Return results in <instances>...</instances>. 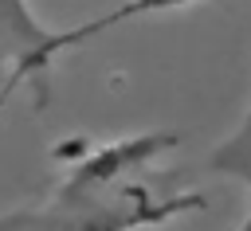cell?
Wrapping results in <instances>:
<instances>
[{
  "instance_id": "6da1fadb",
  "label": "cell",
  "mask_w": 251,
  "mask_h": 231,
  "mask_svg": "<svg viewBox=\"0 0 251 231\" xmlns=\"http://www.w3.org/2000/svg\"><path fill=\"white\" fill-rule=\"evenodd\" d=\"M173 145L176 133H137L98 145L75 161L47 204L4 211L0 231H141L200 211L208 204L200 192L153 196L133 180V172Z\"/></svg>"
},
{
  "instance_id": "3957f363",
  "label": "cell",
  "mask_w": 251,
  "mask_h": 231,
  "mask_svg": "<svg viewBox=\"0 0 251 231\" xmlns=\"http://www.w3.org/2000/svg\"><path fill=\"white\" fill-rule=\"evenodd\" d=\"M192 4H200V0H122L118 8H110V12H102V16L86 20V23L63 27V43H67V51H75V47L90 43L94 35H102V31L118 27V23L149 20V16H165V12H184V8H192Z\"/></svg>"
},
{
  "instance_id": "7a4b0ae2",
  "label": "cell",
  "mask_w": 251,
  "mask_h": 231,
  "mask_svg": "<svg viewBox=\"0 0 251 231\" xmlns=\"http://www.w3.org/2000/svg\"><path fill=\"white\" fill-rule=\"evenodd\" d=\"M59 55H67L63 27H47L31 0H0V110L20 86H31L35 106H47Z\"/></svg>"
},
{
  "instance_id": "277c9868",
  "label": "cell",
  "mask_w": 251,
  "mask_h": 231,
  "mask_svg": "<svg viewBox=\"0 0 251 231\" xmlns=\"http://www.w3.org/2000/svg\"><path fill=\"white\" fill-rule=\"evenodd\" d=\"M204 168L216 172V176H231V180H239V184L251 192V106H247L239 129L212 149V157L204 161ZM239 231H251V211H247V219L239 223Z\"/></svg>"
}]
</instances>
